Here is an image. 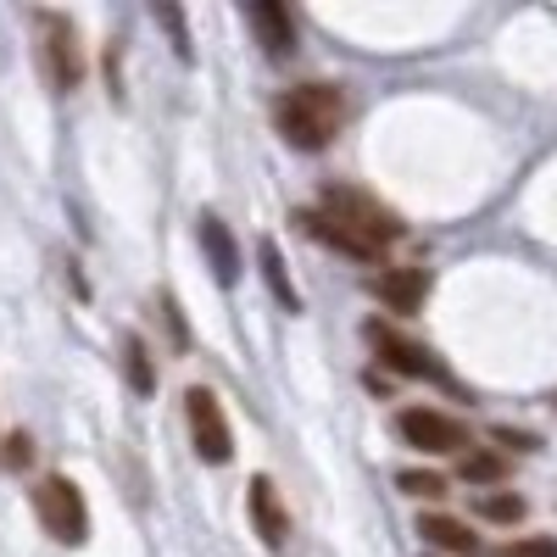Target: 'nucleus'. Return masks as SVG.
Masks as SVG:
<instances>
[{
    "instance_id": "f257e3e1",
    "label": "nucleus",
    "mask_w": 557,
    "mask_h": 557,
    "mask_svg": "<svg viewBox=\"0 0 557 557\" xmlns=\"http://www.w3.org/2000/svg\"><path fill=\"white\" fill-rule=\"evenodd\" d=\"M346 123V96L335 84H296L273 101V128L290 139L296 151H323Z\"/></svg>"
},
{
    "instance_id": "f03ea898",
    "label": "nucleus",
    "mask_w": 557,
    "mask_h": 557,
    "mask_svg": "<svg viewBox=\"0 0 557 557\" xmlns=\"http://www.w3.org/2000/svg\"><path fill=\"white\" fill-rule=\"evenodd\" d=\"M34 39H39V73L45 84L67 96V89L84 84V39H78V23L62 17V12H34Z\"/></svg>"
},
{
    "instance_id": "7ed1b4c3",
    "label": "nucleus",
    "mask_w": 557,
    "mask_h": 557,
    "mask_svg": "<svg viewBox=\"0 0 557 557\" xmlns=\"http://www.w3.org/2000/svg\"><path fill=\"white\" fill-rule=\"evenodd\" d=\"M318 212H330L335 223H346L351 235H362V240H374L380 251L401 235V218H396L380 196H362V190H351V184H323Z\"/></svg>"
},
{
    "instance_id": "20e7f679",
    "label": "nucleus",
    "mask_w": 557,
    "mask_h": 557,
    "mask_svg": "<svg viewBox=\"0 0 557 557\" xmlns=\"http://www.w3.org/2000/svg\"><path fill=\"white\" fill-rule=\"evenodd\" d=\"M34 513H39L45 535L62 541V546H84L89 541V507H84V491L67 474H45L34 485Z\"/></svg>"
},
{
    "instance_id": "39448f33",
    "label": "nucleus",
    "mask_w": 557,
    "mask_h": 557,
    "mask_svg": "<svg viewBox=\"0 0 557 557\" xmlns=\"http://www.w3.org/2000/svg\"><path fill=\"white\" fill-rule=\"evenodd\" d=\"M368 341H374L380 362H385V368H396V374H407V380H435V385H451V374L441 368V357H435L430 346H418V341L396 335L391 323H368Z\"/></svg>"
},
{
    "instance_id": "423d86ee",
    "label": "nucleus",
    "mask_w": 557,
    "mask_h": 557,
    "mask_svg": "<svg viewBox=\"0 0 557 557\" xmlns=\"http://www.w3.org/2000/svg\"><path fill=\"white\" fill-rule=\"evenodd\" d=\"M396 435H401L407 446H418V451H435V457L474 446L469 430H462L451 412H435V407H407V412H396Z\"/></svg>"
},
{
    "instance_id": "0eeeda50",
    "label": "nucleus",
    "mask_w": 557,
    "mask_h": 557,
    "mask_svg": "<svg viewBox=\"0 0 557 557\" xmlns=\"http://www.w3.org/2000/svg\"><path fill=\"white\" fill-rule=\"evenodd\" d=\"M184 418H190V441L201 451V462H228L235 457V435H228V418L218 407L212 391H184Z\"/></svg>"
},
{
    "instance_id": "6e6552de",
    "label": "nucleus",
    "mask_w": 557,
    "mask_h": 557,
    "mask_svg": "<svg viewBox=\"0 0 557 557\" xmlns=\"http://www.w3.org/2000/svg\"><path fill=\"white\" fill-rule=\"evenodd\" d=\"M196 240H201V251H207V268H212L218 285H235V278H240V246H235V235H228V223H223L218 212H201Z\"/></svg>"
},
{
    "instance_id": "1a4fd4ad",
    "label": "nucleus",
    "mask_w": 557,
    "mask_h": 557,
    "mask_svg": "<svg viewBox=\"0 0 557 557\" xmlns=\"http://www.w3.org/2000/svg\"><path fill=\"white\" fill-rule=\"evenodd\" d=\"M251 519H257V535H262L273 552L290 541V513H285V502H278V491H273L268 474L251 480Z\"/></svg>"
},
{
    "instance_id": "9d476101",
    "label": "nucleus",
    "mask_w": 557,
    "mask_h": 557,
    "mask_svg": "<svg viewBox=\"0 0 557 557\" xmlns=\"http://www.w3.org/2000/svg\"><path fill=\"white\" fill-rule=\"evenodd\" d=\"M374 290H380V301L391 312H418L424 296H430V273L424 268H391V273L374 278Z\"/></svg>"
},
{
    "instance_id": "9b49d317",
    "label": "nucleus",
    "mask_w": 557,
    "mask_h": 557,
    "mask_svg": "<svg viewBox=\"0 0 557 557\" xmlns=\"http://www.w3.org/2000/svg\"><path fill=\"white\" fill-rule=\"evenodd\" d=\"M301 228H307V235L312 240H323V246H335V251H346V257H357V262H374L380 257V246L374 240H362V235H351V228L346 223H335L330 212H301Z\"/></svg>"
},
{
    "instance_id": "f8f14e48",
    "label": "nucleus",
    "mask_w": 557,
    "mask_h": 557,
    "mask_svg": "<svg viewBox=\"0 0 557 557\" xmlns=\"http://www.w3.org/2000/svg\"><path fill=\"white\" fill-rule=\"evenodd\" d=\"M246 17H251V28H257V39H262V51H268V57H290V51H296V23H290L285 7H273V0H257Z\"/></svg>"
},
{
    "instance_id": "ddd939ff",
    "label": "nucleus",
    "mask_w": 557,
    "mask_h": 557,
    "mask_svg": "<svg viewBox=\"0 0 557 557\" xmlns=\"http://www.w3.org/2000/svg\"><path fill=\"white\" fill-rule=\"evenodd\" d=\"M418 535H424L430 546H441V552H451V557H480V535H469V524H462V519L424 513V519H418Z\"/></svg>"
},
{
    "instance_id": "4468645a",
    "label": "nucleus",
    "mask_w": 557,
    "mask_h": 557,
    "mask_svg": "<svg viewBox=\"0 0 557 557\" xmlns=\"http://www.w3.org/2000/svg\"><path fill=\"white\" fill-rule=\"evenodd\" d=\"M257 262H262V278H268L273 301L285 307V312H301V296H296L290 273H285V257H278V246H273V240H262V246H257Z\"/></svg>"
},
{
    "instance_id": "2eb2a0df",
    "label": "nucleus",
    "mask_w": 557,
    "mask_h": 557,
    "mask_svg": "<svg viewBox=\"0 0 557 557\" xmlns=\"http://www.w3.org/2000/svg\"><path fill=\"white\" fill-rule=\"evenodd\" d=\"M123 374H128V385H134L139 396L157 391V368H151V351H146V341H139V335L123 341Z\"/></svg>"
},
{
    "instance_id": "dca6fc26",
    "label": "nucleus",
    "mask_w": 557,
    "mask_h": 557,
    "mask_svg": "<svg viewBox=\"0 0 557 557\" xmlns=\"http://www.w3.org/2000/svg\"><path fill=\"white\" fill-rule=\"evenodd\" d=\"M530 513L524 507V496H513V491H485L480 496V519H491V524H519Z\"/></svg>"
},
{
    "instance_id": "f3484780",
    "label": "nucleus",
    "mask_w": 557,
    "mask_h": 557,
    "mask_svg": "<svg viewBox=\"0 0 557 557\" xmlns=\"http://www.w3.org/2000/svg\"><path fill=\"white\" fill-rule=\"evenodd\" d=\"M457 474L469 480V485H496V480H502V457H491V451H469Z\"/></svg>"
},
{
    "instance_id": "a211bd4d",
    "label": "nucleus",
    "mask_w": 557,
    "mask_h": 557,
    "mask_svg": "<svg viewBox=\"0 0 557 557\" xmlns=\"http://www.w3.org/2000/svg\"><path fill=\"white\" fill-rule=\"evenodd\" d=\"M496 557H557V535H524V541H507V546H496Z\"/></svg>"
},
{
    "instance_id": "6ab92c4d",
    "label": "nucleus",
    "mask_w": 557,
    "mask_h": 557,
    "mask_svg": "<svg viewBox=\"0 0 557 557\" xmlns=\"http://www.w3.org/2000/svg\"><path fill=\"white\" fill-rule=\"evenodd\" d=\"M157 23L173 34V51L190 62V28H184V12H178V7H157Z\"/></svg>"
},
{
    "instance_id": "aec40b11",
    "label": "nucleus",
    "mask_w": 557,
    "mask_h": 557,
    "mask_svg": "<svg viewBox=\"0 0 557 557\" xmlns=\"http://www.w3.org/2000/svg\"><path fill=\"white\" fill-rule=\"evenodd\" d=\"M401 491H412V496H446V480L441 474H401Z\"/></svg>"
},
{
    "instance_id": "412c9836",
    "label": "nucleus",
    "mask_w": 557,
    "mask_h": 557,
    "mask_svg": "<svg viewBox=\"0 0 557 557\" xmlns=\"http://www.w3.org/2000/svg\"><path fill=\"white\" fill-rule=\"evenodd\" d=\"M491 435H496L502 446H513V451H535V446H541L535 435H524V430H507V424H502V430H491Z\"/></svg>"
},
{
    "instance_id": "4be33fe9",
    "label": "nucleus",
    "mask_w": 557,
    "mask_h": 557,
    "mask_svg": "<svg viewBox=\"0 0 557 557\" xmlns=\"http://www.w3.org/2000/svg\"><path fill=\"white\" fill-rule=\"evenodd\" d=\"M28 457H34L28 435H12V441H7V462H12V469H28Z\"/></svg>"
}]
</instances>
